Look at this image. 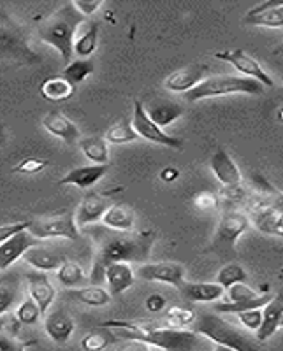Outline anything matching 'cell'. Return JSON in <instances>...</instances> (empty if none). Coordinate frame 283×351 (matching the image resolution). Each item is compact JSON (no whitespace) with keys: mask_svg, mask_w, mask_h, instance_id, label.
Returning <instances> with one entry per match:
<instances>
[{"mask_svg":"<svg viewBox=\"0 0 283 351\" xmlns=\"http://www.w3.org/2000/svg\"><path fill=\"white\" fill-rule=\"evenodd\" d=\"M5 143H8V134H5V125L0 123V148L2 146H5Z\"/></svg>","mask_w":283,"mask_h":351,"instance_id":"51","label":"cell"},{"mask_svg":"<svg viewBox=\"0 0 283 351\" xmlns=\"http://www.w3.org/2000/svg\"><path fill=\"white\" fill-rule=\"evenodd\" d=\"M41 316H43V311H41V307L37 306V302L30 295L18 304L16 319L21 325H36L41 319Z\"/></svg>","mask_w":283,"mask_h":351,"instance_id":"39","label":"cell"},{"mask_svg":"<svg viewBox=\"0 0 283 351\" xmlns=\"http://www.w3.org/2000/svg\"><path fill=\"white\" fill-rule=\"evenodd\" d=\"M194 206L199 211H213L218 208V195L213 192H199L194 197Z\"/></svg>","mask_w":283,"mask_h":351,"instance_id":"43","label":"cell"},{"mask_svg":"<svg viewBox=\"0 0 283 351\" xmlns=\"http://www.w3.org/2000/svg\"><path fill=\"white\" fill-rule=\"evenodd\" d=\"M21 281L14 272H5L0 276V316L11 311L20 299Z\"/></svg>","mask_w":283,"mask_h":351,"instance_id":"27","label":"cell"},{"mask_svg":"<svg viewBox=\"0 0 283 351\" xmlns=\"http://www.w3.org/2000/svg\"><path fill=\"white\" fill-rule=\"evenodd\" d=\"M44 330L49 339L56 344H65L76 330V324L72 316L64 309H55L44 318Z\"/></svg>","mask_w":283,"mask_h":351,"instance_id":"18","label":"cell"},{"mask_svg":"<svg viewBox=\"0 0 283 351\" xmlns=\"http://www.w3.org/2000/svg\"><path fill=\"white\" fill-rule=\"evenodd\" d=\"M222 195H223V199L231 200V202H241V200L245 199V192H243V188H241V186L223 188Z\"/></svg>","mask_w":283,"mask_h":351,"instance_id":"48","label":"cell"},{"mask_svg":"<svg viewBox=\"0 0 283 351\" xmlns=\"http://www.w3.org/2000/svg\"><path fill=\"white\" fill-rule=\"evenodd\" d=\"M28 221H20V223H8L0 225V244L5 243L8 239H11L12 236H16L20 232L27 230Z\"/></svg>","mask_w":283,"mask_h":351,"instance_id":"45","label":"cell"},{"mask_svg":"<svg viewBox=\"0 0 283 351\" xmlns=\"http://www.w3.org/2000/svg\"><path fill=\"white\" fill-rule=\"evenodd\" d=\"M80 148L93 165H109L108 141L104 137H83V139H80Z\"/></svg>","mask_w":283,"mask_h":351,"instance_id":"29","label":"cell"},{"mask_svg":"<svg viewBox=\"0 0 283 351\" xmlns=\"http://www.w3.org/2000/svg\"><path fill=\"white\" fill-rule=\"evenodd\" d=\"M144 306H146V309L150 313H162L166 309V299L162 295H159V293H153V295L148 297Z\"/></svg>","mask_w":283,"mask_h":351,"instance_id":"47","label":"cell"},{"mask_svg":"<svg viewBox=\"0 0 283 351\" xmlns=\"http://www.w3.org/2000/svg\"><path fill=\"white\" fill-rule=\"evenodd\" d=\"M245 25L264 28H283V0H267L251 8L243 18Z\"/></svg>","mask_w":283,"mask_h":351,"instance_id":"13","label":"cell"},{"mask_svg":"<svg viewBox=\"0 0 283 351\" xmlns=\"http://www.w3.org/2000/svg\"><path fill=\"white\" fill-rule=\"evenodd\" d=\"M215 58L231 64L236 71H240L241 74H243V77H250V80L259 81L260 84H264V88L275 86V81H273V77L264 71L262 65H260L253 56H250L247 51H243V49L218 51L215 53Z\"/></svg>","mask_w":283,"mask_h":351,"instance_id":"9","label":"cell"},{"mask_svg":"<svg viewBox=\"0 0 283 351\" xmlns=\"http://www.w3.org/2000/svg\"><path fill=\"white\" fill-rule=\"evenodd\" d=\"M275 208L278 209V211L283 213V193H282V195H278V199H276V206H275Z\"/></svg>","mask_w":283,"mask_h":351,"instance_id":"52","label":"cell"},{"mask_svg":"<svg viewBox=\"0 0 283 351\" xmlns=\"http://www.w3.org/2000/svg\"><path fill=\"white\" fill-rule=\"evenodd\" d=\"M93 71H95V64H93L92 58H80V60H74L64 69V74L62 76L69 81L71 84L78 86L80 83H83L88 76H92Z\"/></svg>","mask_w":283,"mask_h":351,"instance_id":"34","label":"cell"},{"mask_svg":"<svg viewBox=\"0 0 283 351\" xmlns=\"http://www.w3.org/2000/svg\"><path fill=\"white\" fill-rule=\"evenodd\" d=\"M280 76H282V80H283V65H282V71H280Z\"/></svg>","mask_w":283,"mask_h":351,"instance_id":"55","label":"cell"},{"mask_svg":"<svg viewBox=\"0 0 283 351\" xmlns=\"http://www.w3.org/2000/svg\"><path fill=\"white\" fill-rule=\"evenodd\" d=\"M109 165H83V167H76L69 171L67 174L58 181L60 186H76L81 190H87V188H92L93 184L99 183L104 176L108 174Z\"/></svg>","mask_w":283,"mask_h":351,"instance_id":"20","label":"cell"},{"mask_svg":"<svg viewBox=\"0 0 283 351\" xmlns=\"http://www.w3.org/2000/svg\"><path fill=\"white\" fill-rule=\"evenodd\" d=\"M248 280V274L243 267H241L240 263L236 262H229L225 263L220 272L216 274V280L215 283H218L220 287H223L225 290H229L231 287L238 283H245Z\"/></svg>","mask_w":283,"mask_h":351,"instance_id":"35","label":"cell"},{"mask_svg":"<svg viewBox=\"0 0 283 351\" xmlns=\"http://www.w3.org/2000/svg\"><path fill=\"white\" fill-rule=\"evenodd\" d=\"M111 197L108 193H97L90 192L81 199L80 206L74 211L76 216V223L80 228L88 227V225H93L97 221H102L104 215L108 213V209L111 208Z\"/></svg>","mask_w":283,"mask_h":351,"instance_id":"11","label":"cell"},{"mask_svg":"<svg viewBox=\"0 0 283 351\" xmlns=\"http://www.w3.org/2000/svg\"><path fill=\"white\" fill-rule=\"evenodd\" d=\"M41 243L43 241L36 239L28 230H23L20 234H16V236H12L5 243L0 244V272L5 271L9 265H12V263L18 262L20 258H23V255L30 247L37 246Z\"/></svg>","mask_w":283,"mask_h":351,"instance_id":"15","label":"cell"},{"mask_svg":"<svg viewBox=\"0 0 283 351\" xmlns=\"http://www.w3.org/2000/svg\"><path fill=\"white\" fill-rule=\"evenodd\" d=\"M238 319L243 324L245 328L257 332L262 325V309H250V311L238 313Z\"/></svg>","mask_w":283,"mask_h":351,"instance_id":"42","label":"cell"},{"mask_svg":"<svg viewBox=\"0 0 283 351\" xmlns=\"http://www.w3.org/2000/svg\"><path fill=\"white\" fill-rule=\"evenodd\" d=\"M213 351H236V350H232V348H227V346H220V344H216L215 346V350Z\"/></svg>","mask_w":283,"mask_h":351,"instance_id":"53","label":"cell"},{"mask_svg":"<svg viewBox=\"0 0 283 351\" xmlns=\"http://www.w3.org/2000/svg\"><path fill=\"white\" fill-rule=\"evenodd\" d=\"M104 281L108 283V290L111 295H122L124 291L134 287V283H136V272H134L131 263H111V265L106 267Z\"/></svg>","mask_w":283,"mask_h":351,"instance_id":"21","label":"cell"},{"mask_svg":"<svg viewBox=\"0 0 283 351\" xmlns=\"http://www.w3.org/2000/svg\"><path fill=\"white\" fill-rule=\"evenodd\" d=\"M163 319L168 322L169 327L185 328V327H188V325L196 324L197 315L194 309H188V307L172 306V307H169L168 311L163 313Z\"/></svg>","mask_w":283,"mask_h":351,"instance_id":"38","label":"cell"},{"mask_svg":"<svg viewBox=\"0 0 283 351\" xmlns=\"http://www.w3.org/2000/svg\"><path fill=\"white\" fill-rule=\"evenodd\" d=\"M136 274L144 281L166 283L176 288L185 283V267L178 262H146L137 269Z\"/></svg>","mask_w":283,"mask_h":351,"instance_id":"10","label":"cell"},{"mask_svg":"<svg viewBox=\"0 0 283 351\" xmlns=\"http://www.w3.org/2000/svg\"><path fill=\"white\" fill-rule=\"evenodd\" d=\"M72 5H74V8H76L84 18H87L90 16V14H93V12L102 5V2H100V0H74Z\"/></svg>","mask_w":283,"mask_h":351,"instance_id":"46","label":"cell"},{"mask_svg":"<svg viewBox=\"0 0 283 351\" xmlns=\"http://www.w3.org/2000/svg\"><path fill=\"white\" fill-rule=\"evenodd\" d=\"M0 351H25V344L20 343L12 334L0 328Z\"/></svg>","mask_w":283,"mask_h":351,"instance_id":"44","label":"cell"},{"mask_svg":"<svg viewBox=\"0 0 283 351\" xmlns=\"http://www.w3.org/2000/svg\"><path fill=\"white\" fill-rule=\"evenodd\" d=\"M264 92V84L259 81L243 76H212L206 77L203 83L197 84L194 90L185 93L188 102H199L212 97L234 95V93H247V95H260Z\"/></svg>","mask_w":283,"mask_h":351,"instance_id":"5","label":"cell"},{"mask_svg":"<svg viewBox=\"0 0 283 351\" xmlns=\"http://www.w3.org/2000/svg\"><path fill=\"white\" fill-rule=\"evenodd\" d=\"M178 290L190 302H216L225 293V288L218 283H187L185 281Z\"/></svg>","mask_w":283,"mask_h":351,"instance_id":"25","label":"cell"},{"mask_svg":"<svg viewBox=\"0 0 283 351\" xmlns=\"http://www.w3.org/2000/svg\"><path fill=\"white\" fill-rule=\"evenodd\" d=\"M248 225H250V219L245 213L236 211V209L223 211L207 250L218 255L220 258H232L236 253V243L247 232Z\"/></svg>","mask_w":283,"mask_h":351,"instance_id":"6","label":"cell"},{"mask_svg":"<svg viewBox=\"0 0 283 351\" xmlns=\"http://www.w3.org/2000/svg\"><path fill=\"white\" fill-rule=\"evenodd\" d=\"M69 295H71L74 300H78V302L84 304V306H90V307L108 306L113 299V295L109 293V290L99 287V285H90V287L76 288V290L69 291Z\"/></svg>","mask_w":283,"mask_h":351,"instance_id":"28","label":"cell"},{"mask_svg":"<svg viewBox=\"0 0 283 351\" xmlns=\"http://www.w3.org/2000/svg\"><path fill=\"white\" fill-rule=\"evenodd\" d=\"M25 262L34 267L39 272H52L58 271L62 267V263L65 262V255L60 252H56L53 247L44 246L43 243L37 244V246H32L23 255Z\"/></svg>","mask_w":283,"mask_h":351,"instance_id":"17","label":"cell"},{"mask_svg":"<svg viewBox=\"0 0 283 351\" xmlns=\"http://www.w3.org/2000/svg\"><path fill=\"white\" fill-rule=\"evenodd\" d=\"M207 74V65L204 64H192L188 67L178 69V71L171 72L166 81H163V88L169 92L174 93H188L190 90L203 83L206 80Z\"/></svg>","mask_w":283,"mask_h":351,"instance_id":"12","label":"cell"},{"mask_svg":"<svg viewBox=\"0 0 283 351\" xmlns=\"http://www.w3.org/2000/svg\"><path fill=\"white\" fill-rule=\"evenodd\" d=\"M27 230L39 241L55 239V237L71 241L80 239V227L76 223L74 211H62L58 215L32 219L28 221Z\"/></svg>","mask_w":283,"mask_h":351,"instance_id":"7","label":"cell"},{"mask_svg":"<svg viewBox=\"0 0 283 351\" xmlns=\"http://www.w3.org/2000/svg\"><path fill=\"white\" fill-rule=\"evenodd\" d=\"M104 139L108 141V144H128L139 141V136L132 127V121L128 118H122L120 121H116L108 128Z\"/></svg>","mask_w":283,"mask_h":351,"instance_id":"32","label":"cell"},{"mask_svg":"<svg viewBox=\"0 0 283 351\" xmlns=\"http://www.w3.org/2000/svg\"><path fill=\"white\" fill-rule=\"evenodd\" d=\"M76 92V86L69 83L64 76H53L44 80L39 86V93L48 102H65Z\"/></svg>","mask_w":283,"mask_h":351,"instance_id":"26","label":"cell"},{"mask_svg":"<svg viewBox=\"0 0 283 351\" xmlns=\"http://www.w3.org/2000/svg\"><path fill=\"white\" fill-rule=\"evenodd\" d=\"M100 223L109 230L132 232V228L136 227V211L128 204L115 202L104 215Z\"/></svg>","mask_w":283,"mask_h":351,"instance_id":"24","label":"cell"},{"mask_svg":"<svg viewBox=\"0 0 283 351\" xmlns=\"http://www.w3.org/2000/svg\"><path fill=\"white\" fill-rule=\"evenodd\" d=\"M118 351H152V346L139 343V341H128V343H125L124 346L118 348Z\"/></svg>","mask_w":283,"mask_h":351,"instance_id":"50","label":"cell"},{"mask_svg":"<svg viewBox=\"0 0 283 351\" xmlns=\"http://www.w3.org/2000/svg\"><path fill=\"white\" fill-rule=\"evenodd\" d=\"M84 21L87 18L69 2L43 21L39 27V39L60 53L62 60L69 65L74 55V37Z\"/></svg>","mask_w":283,"mask_h":351,"instance_id":"3","label":"cell"},{"mask_svg":"<svg viewBox=\"0 0 283 351\" xmlns=\"http://www.w3.org/2000/svg\"><path fill=\"white\" fill-rule=\"evenodd\" d=\"M273 299L271 293H260L257 299L250 300V302H243V304H232V302H215V309L216 313H243V311H250V309H262L269 300Z\"/></svg>","mask_w":283,"mask_h":351,"instance_id":"37","label":"cell"},{"mask_svg":"<svg viewBox=\"0 0 283 351\" xmlns=\"http://www.w3.org/2000/svg\"><path fill=\"white\" fill-rule=\"evenodd\" d=\"M131 121L134 130H136V134L139 136V139L160 144V146H166V148H172V149L183 148V141L166 134L159 125H155L150 118H148L141 100H134V112H132Z\"/></svg>","mask_w":283,"mask_h":351,"instance_id":"8","label":"cell"},{"mask_svg":"<svg viewBox=\"0 0 283 351\" xmlns=\"http://www.w3.org/2000/svg\"><path fill=\"white\" fill-rule=\"evenodd\" d=\"M157 234L153 230L115 232L104 230L97 237L95 256H93L90 280L93 285L104 281L106 267L111 263H146L152 255Z\"/></svg>","mask_w":283,"mask_h":351,"instance_id":"1","label":"cell"},{"mask_svg":"<svg viewBox=\"0 0 283 351\" xmlns=\"http://www.w3.org/2000/svg\"><path fill=\"white\" fill-rule=\"evenodd\" d=\"M278 120L282 121V123H283V108L280 109V111H278Z\"/></svg>","mask_w":283,"mask_h":351,"instance_id":"54","label":"cell"},{"mask_svg":"<svg viewBox=\"0 0 283 351\" xmlns=\"http://www.w3.org/2000/svg\"><path fill=\"white\" fill-rule=\"evenodd\" d=\"M100 327L116 332L127 341H139L163 351H192L199 343L197 332L169 327L155 319H108Z\"/></svg>","mask_w":283,"mask_h":351,"instance_id":"2","label":"cell"},{"mask_svg":"<svg viewBox=\"0 0 283 351\" xmlns=\"http://www.w3.org/2000/svg\"><path fill=\"white\" fill-rule=\"evenodd\" d=\"M49 162L44 158H39V156H27L12 167V172L14 174H23V176H34V174H39L43 172L44 169L48 167Z\"/></svg>","mask_w":283,"mask_h":351,"instance_id":"40","label":"cell"},{"mask_svg":"<svg viewBox=\"0 0 283 351\" xmlns=\"http://www.w3.org/2000/svg\"><path fill=\"white\" fill-rule=\"evenodd\" d=\"M56 278H58L62 287L69 288V290H76V288H81L87 283V274H84L83 267L78 262L69 258L56 271Z\"/></svg>","mask_w":283,"mask_h":351,"instance_id":"31","label":"cell"},{"mask_svg":"<svg viewBox=\"0 0 283 351\" xmlns=\"http://www.w3.org/2000/svg\"><path fill=\"white\" fill-rule=\"evenodd\" d=\"M260 293H257V291L253 290V288L248 287L247 283H238L227 290V302H232V304L250 302V300L257 299Z\"/></svg>","mask_w":283,"mask_h":351,"instance_id":"41","label":"cell"},{"mask_svg":"<svg viewBox=\"0 0 283 351\" xmlns=\"http://www.w3.org/2000/svg\"><path fill=\"white\" fill-rule=\"evenodd\" d=\"M280 327H283V318H282V324H280Z\"/></svg>","mask_w":283,"mask_h":351,"instance_id":"56","label":"cell"},{"mask_svg":"<svg viewBox=\"0 0 283 351\" xmlns=\"http://www.w3.org/2000/svg\"><path fill=\"white\" fill-rule=\"evenodd\" d=\"M283 318V290H280L273 299L262 307V325L257 330V339L267 341L273 337L276 330L280 328Z\"/></svg>","mask_w":283,"mask_h":351,"instance_id":"23","label":"cell"},{"mask_svg":"<svg viewBox=\"0 0 283 351\" xmlns=\"http://www.w3.org/2000/svg\"><path fill=\"white\" fill-rule=\"evenodd\" d=\"M97 44H99V23H90L88 30H84L74 40V53L81 58H88L97 49Z\"/></svg>","mask_w":283,"mask_h":351,"instance_id":"36","label":"cell"},{"mask_svg":"<svg viewBox=\"0 0 283 351\" xmlns=\"http://www.w3.org/2000/svg\"><path fill=\"white\" fill-rule=\"evenodd\" d=\"M194 327H196L194 332L204 335L220 346L232 348L236 351H259L256 341L250 339L243 330L229 324L227 319L220 318L218 315H213V313H204V315L197 316Z\"/></svg>","mask_w":283,"mask_h":351,"instance_id":"4","label":"cell"},{"mask_svg":"<svg viewBox=\"0 0 283 351\" xmlns=\"http://www.w3.org/2000/svg\"><path fill=\"white\" fill-rule=\"evenodd\" d=\"M143 106L148 118L155 125H159L162 130L163 127H168L172 121L181 118L185 112L183 106L180 102H176V100L171 99H163V97H155V99L148 100V102H143Z\"/></svg>","mask_w":283,"mask_h":351,"instance_id":"14","label":"cell"},{"mask_svg":"<svg viewBox=\"0 0 283 351\" xmlns=\"http://www.w3.org/2000/svg\"><path fill=\"white\" fill-rule=\"evenodd\" d=\"M210 167H212L213 174L216 180L222 183L223 188H236L241 186V171L236 165L234 160L231 158L227 152L223 148H218L213 153L212 160H210Z\"/></svg>","mask_w":283,"mask_h":351,"instance_id":"16","label":"cell"},{"mask_svg":"<svg viewBox=\"0 0 283 351\" xmlns=\"http://www.w3.org/2000/svg\"><path fill=\"white\" fill-rule=\"evenodd\" d=\"M27 283L28 295L36 300L43 315H46L49 307H52L53 300H55V287H53L52 281L48 280V276L44 274V272H30V274H27Z\"/></svg>","mask_w":283,"mask_h":351,"instance_id":"22","label":"cell"},{"mask_svg":"<svg viewBox=\"0 0 283 351\" xmlns=\"http://www.w3.org/2000/svg\"><path fill=\"white\" fill-rule=\"evenodd\" d=\"M43 127L52 134V136L58 137L64 143L67 144H74L80 143L81 139V132L78 128V125L67 118L64 112L58 111H52L43 118Z\"/></svg>","mask_w":283,"mask_h":351,"instance_id":"19","label":"cell"},{"mask_svg":"<svg viewBox=\"0 0 283 351\" xmlns=\"http://www.w3.org/2000/svg\"><path fill=\"white\" fill-rule=\"evenodd\" d=\"M253 223L264 234L283 237V213L276 208H267L262 211H256Z\"/></svg>","mask_w":283,"mask_h":351,"instance_id":"30","label":"cell"},{"mask_svg":"<svg viewBox=\"0 0 283 351\" xmlns=\"http://www.w3.org/2000/svg\"><path fill=\"white\" fill-rule=\"evenodd\" d=\"M113 341H115V332L99 327L84 335L81 339V348H83V351H104L108 346H111Z\"/></svg>","mask_w":283,"mask_h":351,"instance_id":"33","label":"cell"},{"mask_svg":"<svg viewBox=\"0 0 283 351\" xmlns=\"http://www.w3.org/2000/svg\"><path fill=\"white\" fill-rule=\"evenodd\" d=\"M178 178H180V171L176 167H166L160 172V180H162L163 183H174Z\"/></svg>","mask_w":283,"mask_h":351,"instance_id":"49","label":"cell"}]
</instances>
